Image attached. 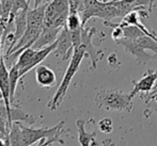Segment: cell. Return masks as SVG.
Instances as JSON below:
<instances>
[{
  "mask_svg": "<svg viewBox=\"0 0 157 146\" xmlns=\"http://www.w3.org/2000/svg\"><path fill=\"white\" fill-rule=\"evenodd\" d=\"M21 122H13L8 134L9 145H23V133H21Z\"/></svg>",
  "mask_w": 157,
  "mask_h": 146,
  "instance_id": "obj_15",
  "label": "cell"
},
{
  "mask_svg": "<svg viewBox=\"0 0 157 146\" xmlns=\"http://www.w3.org/2000/svg\"><path fill=\"white\" fill-rule=\"evenodd\" d=\"M70 14V0H52L45 10L46 27L62 28Z\"/></svg>",
  "mask_w": 157,
  "mask_h": 146,
  "instance_id": "obj_3",
  "label": "cell"
},
{
  "mask_svg": "<svg viewBox=\"0 0 157 146\" xmlns=\"http://www.w3.org/2000/svg\"><path fill=\"white\" fill-rule=\"evenodd\" d=\"M56 43L57 46L54 54L57 57L61 58V60H67L73 54L74 46H73L72 37H71V32L68 28L66 27V25L60 31Z\"/></svg>",
  "mask_w": 157,
  "mask_h": 146,
  "instance_id": "obj_6",
  "label": "cell"
},
{
  "mask_svg": "<svg viewBox=\"0 0 157 146\" xmlns=\"http://www.w3.org/2000/svg\"><path fill=\"white\" fill-rule=\"evenodd\" d=\"M147 94H149V97H147V96H143V97H141L142 99H144V101L145 103H150V101H155V103H157V88H155V90H153V91H151L150 93H147Z\"/></svg>",
  "mask_w": 157,
  "mask_h": 146,
  "instance_id": "obj_24",
  "label": "cell"
},
{
  "mask_svg": "<svg viewBox=\"0 0 157 146\" xmlns=\"http://www.w3.org/2000/svg\"><path fill=\"white\" fill-rule=\"evenodd\" d=\"M9 131H10V129H9L8 121H6V118H4L3 116L0 115V132H1V133H3L4 136L8 138ZM8 142H9V141H8Z\"/></svg>",
  "mask_w": 157,
  "mask_h": 146,
  "instance_id": "obj_23",
  "label": "cell"
},
{
  "mask_svg": "<svg viewBox=\"0 0 157 146\" xmlns=\"http://www.w3.org/2000/svg\"><path fill=\"white\" fill-rule=\"evenodd\" d=\"M155 110H156V111H157V107H156V108H155Z\"/></svg>",
  "mask_w": 157,
  "mask_h": 146,
  "instance_id": "obj_28",
  "label": "cell"
},
{
  "mask_svg": "<svg viewBox=\"0 0 157 146\" xmlns=\"http://www.w3.org/2000/svg\"><path fill=\"white\" fill-rule=\"evenodd\" d=\"M29 8L27 9H21L16 13L14 18V25H15V32H14V46L18 42V39L23 36L25 33L26 29L28 27V21H27V14Z\"/></svg>",
  "mask_w": 157,
  "mask_h": 146,
  "instance_id": "obj_13",
  "label": "cell"
},
{
  "mask_svg": "<svg viewBox=\"0 0 157 146\" xmlns=\"http://www.w3.org/2000/svg\"><path fill=\"white\" fill-rule=\"evenodd\" d=\"M35 52H36V49H34V48H32V47H29V48H26L24 51H21V54H19L18 58H17V62H16V65H17V67L19 68V70L24 69V68H26L29 65V63L31 62Z\"/></svg>",
  "mask_w": 157,
  "mask_h": 146,
  "instance_id": "obj_17",
  "label": "cell"
},
{
  "mask_svg": "<svg viewBox=\"0 0 157 146\" xmlns=\"http://www.w3.org/2000/svg\"><path fill=\"white\" fill-rule=\"evenodd\" d=\"M98 129L101 130L104 133H110V132L113 130V124H112V121L108 117H105V118L101 119L98 122Z\"/></svg>",
  "mask_w": 157,
  "mask_h": 146,
  "instance_id": "obj_22",
  "label": "cell"
},
{
  "mask_svg": "<svg viewBox=\"0 0 157 146\" xmlns=\"http://www.w3.org/2000/svg\"><path fill=\"white\" fill-rule=\"evenodd\" d=\"M86 122L82 119H77L76 126L78 129V141L82 146H92V145H98V142L96 141V132L89 133L85 129Z\"/></svg>",
  "mask_w": 157,
  "mask_h": 146,
  "instance_id": "obj_14",
  "label": "cell"
},
{
  "mask_svg": "<svg viewBox=\"0 0 157 146\" xmlns=\"http://www.w3.org/2000/svg\"><path fill=\"white\" fill-rule=\"evenodd\" d=\"M33 2H34V8H37L43 3V0H33Z\"/></svg>",
  "mask_w": 157,
  "mask_h": 146,
  "instance_id": "obj_25",
  "label": "cell"
},
{
  "mask_svg": "<svg viewBox=\"0 0 157 146\" xmlns=\"http://www.w3.org/2000/svg\"><path fill=\"white\" fill-rule=\"evenodd\" d=\"M35 79L40 87L50 88L56 82V74L48 66L39 64L35 67Z\"/></svg>",
  "mask_w": 157,
  "mask_h": 146,
  "instance_id": "obj_10",
  "label": "cell"
},
{
  "mask_svg": "<svg viewBox=\"0 0 157 146\" xmlns=\"http://www.w3.org/2000/svg\"><path fill=\"white\" fill-rule=\"evenodd\" d=\"M97 108L105 111L130 112L134 108L132 97L119 90H101L95 96Z\"/></svg>",
  "mask_w": 157,
  "mask_h": 146,
  "instance_id": "obj_2",
  "label": "cell"
},
{
  "mask_svg": "<svg viewBox=\"0 0 157 146\" xmlns=\"http://www.w3.org/2000/svg\"><path fill=\"white\" fill-rule=\"evenodd\" d=\"M62 28L46 27L45 26L42 33L40 34V36L37 37L35 43L32 45V48H34V49H42V48H45L47 46L54 44L57 41V39H58L59 33L62 30Z\"/></svg>",
  "mask_w": 157,
  "mask_h": 146,
  "instance_id": "obj_9",
  "label": "cell"
},
{
  "mask_svg": "<svg viewBox=\"0 0 157 146\" xmlns=\"http://www.w3.org/2000/svg\"><path fill=\"white\" fill-rule=\"evenodd\" d=\"M47 3H42L37 8H33L32 10L28 11L27 14V21L28 26L37 28H44L45 27V10Z\"/></svg>",
  "mask_w": 157,
  "mask_h": 146,
  "instance_id": "obj_12",
  "label": "cell"
},
{
  "mask_svg": "<svg viewBox=\"0 0 157 146\" xmlns=\"http://www.w3.org/2000/svg\"><path fill=\"white\" fill-rule=\"evenodd\" d=\"M56 46H57V43L55 42L54 44H52V45L47 46V47H45V48H42V49H36V52H35V54L33 56V58L31 60V62L29 63V65H28L26 68H24V69L19 70L21 78H23V77L25 76L27 73H29L32 68H35L37 65H39V64H41L42 62L46 59V57H47L48 54H52V52H54L55 49H56Z\"/></svg>",
  "mask_w": 157,
  "mask_h": 146,
  "instance_id": "obj_11",
  "label": "cell"
},
{
  "mask_svg": "<svg viewBox=\"0 0 157 146\" xmlns=\"http://www.w3.org/2000/svg\"><path fill=\"white\" fill-rule=\"evenodd\" d=\"M30 0H13V11H12V21H14L15 15L21 9H27L29 8Z\"/></svg>",
  "mask_w": 157,
  "mask_h": 146,
  "instance_id": "obj_21",
  "label": "cell"
},
{
  "mask_svg": "<svg viewBox=\"0 0 157 146\" xmlns=\"http://www.w3.org/2000/svg\"><path fill=\"white\" fill-rule=\"evenodd\" d=\"M157 80V69H147L143 77L138 81H134V88L130 91V96L134 98L138 94H147L154 90L155 82Z\"/></svg>",
  "mask_w": 157,
  "mask_h": 146,
  "instance_id": "obj_8",
  "label": "cell"
},
{
  "mask_svg": "<svg viewBox=\"0 0 157 146\" xmlns=\"http://www.w3.org/2000/svg\"><path fill=\"white\" fill-rule=\"evenodd\" d=\"M10 93H11V103H13V99L15 97V93H16V88L18 84V81L21 79V75H19V68L17 65H13L10 68Z\"/></svg>",
  "mask_w": 157,
  "mask_h": 146,
  "instance_id": "obj_18",
  "label": "cell"
},
{
  "mask_svg": "<svg viewBox=\"0 0 157 146\" xmlns=\"http://www.w3.org/2000/svg\"><path fill=\"white\" fill-rule=\"evenodd\" d=\"M13 122H25L28 124H34L35 119L34 117L30 114L26 113L25 111L21 110L17 107H11L10 112V128L12 126Z\"/></svg>",
  "mask_w": 157,
  "mask_h": 146,
  "instance_id": "obj_16",
  "label": "cell"
},
{
  "mask_svg": "<svg viewBox=\"0 0 157 146\" xmlns=\"http://www.w3.org/2000/svg\"><path fill=\"white\" fill-rule=\"evenodd\" d=\"M101 1H106V0H101Z\"/></svg>",
  "mask_w": 157,
  "mask_h": 146,
  "instance_id": "obj_27",
  "label": "cell"
},
{
  "mask_svg": "<svg viewBox=\"0 0 157 146\" xmlns=\"http://www.w3.org/2000/svg\"><path fill=\"white\" fill-rule=\"evenodd\" d=\"M85 57H86V51L81 46H79L76 49H74L72 57H71L70 64H68L67 68H66V72H65V74H64L62 80H61L60 85H59L58 90L56 91V94L54 95L52 100H50L47 105V107L49 108L52 111L57 110L60 107L61 103H62L64 97H65V95H66V92H67V90H68V87H70L71 82H72L73 78H74V76L76 75V73L78 72L79 67H80V64Z\"/></svg>",
  "mask_w": 157,
  "mask_h": 146,
  "instance_id": "obj_1",
  "label": "cell"
},
{
  "mask_svg": "<svg viewBox=\"0 0 157 146\" xmlns=\"http://www.w3.org/2000/svg\"><path fill=\"white\" fill-rule=\"evenodd\" d=\"M66 27L68 28L70 31L77 30L82 28V21H81V16L79 15L78 12H70L66 19Z\"/></svg>",
  "mask_w": 157,
  "mask_h": 146,
  "instance_id": "obj_20",
  "label": "cell"
},
{
  "mask_svg": "<svg viewBox=\"0 0 157 146\" xmlns=\"http://www.w3.org/2000/svg\"><path fill=\"white\" fill-rule=\"evenodd\" d=\"M0 96L3 103L8 110V123L10 128V112H11V93H10V72L8 70V66L4 61V57H2L0 61Z\"/></svg>",
  "mask_w": 157,
  "mask_h": 146,
  "instance_id": "obj_5",
  "label": "cell"
},
{
  "mask_svg": "<svg viewBox=\"0 0 157 146\" xmlns=\"http://www.w3.org/2000/svg\"><path fill=\"white\" fill-rule=\"evenodd\" d=\"M119 45H122L123 48L127 54H132L136 58L137 62L140 64H147V62L152 61L153 59L157 58L156 56H150L145 52V50L139 45L136 42V39H121L117 41Z\"/></svg>",
  "mask_w": 157,
  "mask_h": 146,
  "instance_id": "obj_7",
  "label": "cell"
},
{
  "mask_svg": "<svg viewBox=\"0 0 157 146\" xmlns=\"http://www.w3.org/2000/svg\"><path fill=\"white\" fill-rule=\"evenodd\" d=\"M153 4H154V0H150V4H149V12H152L153 10Z\"/></svg>",
  "mask_w": 157,
  "mask_h": 146,
  "instance_id": "obj_26",
  "label": "cell"
},
{
  "mask_svg": "<svg viewBox=\"0 0 157 146\" xmlns=\"http://www.w3.org/2000/svg\"><path fill=\"white\" fill-rule=\"evenodd\" d=\"M122 27L123 30V37L124 39H136L138 37L145 35V33L143 32L140 28H138L137 26L134 25H123L122 23L119 24Z\"/></svg>",
  "mask_w": 157,
  "mask_h": 146,
  "instance_id": "obj_19",
  "label": "cell"
},
{
  "mask_svg": "<svg viewBox=\"0 0 157 146\" xmlns=\"http://www.w3.org/2000/svg\"><path fill=\"white\" fill-rule=\"evenodd\" d=\"M97 32L96 28H86L82 27L81 31V47L85 49L86 57H89L91 60V69L97 67V63L104 57V52L101 50H97L96 47L92 43L95 33Z\"/></svg>",
  "mask_w": 157,
  "mask_h": 146,
  "instance_id": "obj_4",
  "label": "cell"
}]
</instances>
